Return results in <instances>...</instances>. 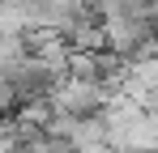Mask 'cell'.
<instances>
[{
    "label": "cell",
    "instance_id": "obj_3",
    "mask_svg": "<svg viewBox=\"0 0 158 153\" xmlns=\"http://www.w3.org/2000/svg\"><path fill=\"white\" fill-rule=\"evenodd\" d=\"M141 106H145L150 115H158V85H154V89H150V94H145V98H141Z\"/></svg>",
    "mask_w": 158,
    "mask_h": 153
},
{
    "label": "cell",
    "instance_id": "obj_5",
    "mask_svg": "<svg viewBox=\"0 0 158 153\" xmlns=\"http://www.w3.org/2000/svg\"><path fill=\"white\" fill-rule=\"evenodd\" d=\"M132 153H150V149H132Z\"/></svg>",
    "mask_w": 158,
    "mask_h": 153
},
{
    "label": "cell",
    "instance_id": "obj_4",
    "mask_svg": "<svg viewBox=\"0 0 158 153\" xmlns=\"http://www.w3.org/2000/svg\"><path fill=\"white\" fill-rule=\"evenodd\" d=\"M81 153H120V149H111V145H98V149H81Z\"/></svg>",
    "mask_w": 158,
    "mask_h": 153
},
{
    "label": "cell",
    "instance_id": "obj_1",
    "mask_svg": "<svg viewBox=\"0 0 158 153\" xmlns=\"http://www.w3.org/2000/svg\"><path fill=\"white\" fill-rule=\"evenodd\" d=\"M115 98H120V94H115V85H107V81H94V76H64L60 89L52 94V111L85 119V115H103Z\"/></svg>",
    "mask_w": 158,
    "mask_h": 153
},
{
    "label": "cell",
    "instance_id": "obj_2",
    "mask_svg": "<svg viewBox=\"0 0 158 153\" xmlns=\"http://www.w3.org/2000/svg\"><path fill=\"white\" fill-rule=\"evenodd\" d=\"M22 115V98H17V85L9 81V73L0 68V119H13Z\"/></svg>",
    "mask_w": 158,
    "mask_h": 153
},
{
    "label": "cell",
    "instance_id": "obj_6",
    "mask_svg": "<svg viewBox=\"0 0 158 153\" xmlns=\"http://www.w3.org/2000/svg\"><path fill=\"white\" fill-rule=\"evenodd\" d=\"M154 55H158V43H154Z\"/></svg>",
    "mask_w": 158,
    "mask_h": 153
}]
</instances>
